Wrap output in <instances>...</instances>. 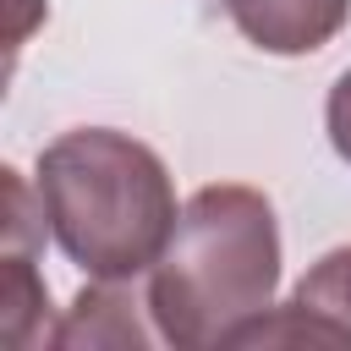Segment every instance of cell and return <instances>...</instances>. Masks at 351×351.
Returning a JSON list of instances; mask_svg holds the SVG:
<instances>
[{"mask_svg":"<svg viewBox=\"0 0 351 351\" xmlns=\"http://www.w3.org/2000/svg\"><path fill=\"white\" fill-rule=\"evenodd\" d=\"M280 219L258 186H197L148 269V318L165 346L208 351L274 307Z\"/></svg>","mask_w":351,"mask_h":351,"instance_id":"1","label":"cell"},{"mask_svg":"<svg viewBox=\"0 0 351 351\" xmlns=\"http://www.w3.org/2000/svg\"><path fill=\"white\" fill-rule=\"evenodd\" d=\"M33 186L60 252L88 280H137L159 263L181 219L165 159L110 126L60 132L38 154Z\"/></svg>","mask_w":351,"mask_h":351,"instance_id":"2","label":"cell"},{"mask_svg":"<svg viewBox=\"0 0 351 351\" xmlns=\"http://www.w3.org/2000/svg\"><path fill=\"white\" fill-rule=\"evenodd\" d=\"M225 11L263 55H313L346 27L351 0H225Z\"/></svg>","mask_w":351,"mask_h":351,"instance_id":"3","label":"cell"},{"mask_svg":"<svg viewBox=\"0 0 351 351\" xmlns=\"http://www.w3.org/2000/svg\"><path fill=\"white\" fill-rule=\"evenodd\" d=\"M137 307H148V302H137L126 291V280H93V285L77 291V302L55 324L49 346H60V351H77V346H132L137 351V346H148L159 335V329L143 324Z\"/></svg>","mask_w":351,"mask_h":351,"instance_id":"4","label":"cell"},{"mask_svg":"<svg viewBox=\"0 0 351 351\" xmlns=\"http://www.w3.org/2000/svg\"><path fill=\"white\" fill-rule=\"evenodd\" d=\"M49 285L33 269V252H5L0 258V346L27 351L49 340Z\"/></svg>","mask_w":351,"mask_h":351,"instance_id":"5","label":"cell"},{"mask_svg":"<svg viewBox=\"0 0 351 351\" xmlns=\"http://www.w3.org/2000/svg\"><path fill=\"white\" fill-rule=\"evenodd\" d=\"M291 302H302L307 313H318L324 324H335L351 346V247H335L324 252L291 291Z\"/></svg>","mask_w":351,"mask_h":351,"instance_id":"6","label":"cell"},{"mask_svg":"<svg viewBox=\"0 0 351 351\" xmlns=\"http://www.w3.org/2000/svg\"><path fill=\"white\" fill-rule=\"evenodd\" d=\"M5 176V252H38V241H44V208L33 214V197H38V186L27 192V181H22V170H0Z\"/></svg>","mask_w":351,"mask_h":351,"instance_id":"7","label":"cell"},{"mask_svg":"<svg viewBox=\"0 0 351 351\" xmlns=\"http://www.w3.org/2000/svg\"><path fill=\"white\" fill-rule=\"evenodd\" d=\"M324 126H329V143H335V154L351 165V71H340V77H335V88H329V104H324Z\"/></svg>","mask_w":351,"mask_h":351,"instance_id":"8","label":"cell"},{"mask_svg":"<svg viewBox=\"0 0 351 351\" xmlns=\"http://www.w3.org/2000/svg\"><path fill=\"white\" fill-rule=\"evenodd\" d=\"M27 11H33V0H16V22H11V49H22V38H27Z\"/></svg>","mask_w":351,"mask_h":351,"instance_id":"9","label":"cell"}]
</instances>
